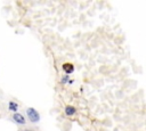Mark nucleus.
I'll list each match as a JSON object with an SVG mask.
<instances>
[{
  "instance_id": "obj_3",
  "label": "nucleus",
  "mask_w": 146,
  "mask_h": 131,
  "mask_svg": "<svg viewBox=\"0 0 146 131\" xmlns=\"http://www.w3.org/2000/svg\"><path fill=\"white\" fill-rule=\"evenodd\" d=\"M63 69L65 71L66 74H71V73L74 71V66H73V64H71V63H65V64L63 65Z\"/></svg>"
},
{
  "instance_id": "obj_6",
  "label": "nucleus",
  "mask_w": 146,
  "mask_h": 131,
  "mask_svg": "<svg viewBox=\"0 0 146 131\" xmlns=\"http://www.w3.org/2000/svg\"><path fill=\"white\" fill-rule=\"evenodd\" d=\"M24 131H33V130H27V129H25Z\"/></svg>"
},
{
  "instance_id": "obj_4",
  "label": "nucleus",
  "mask_w": 146,
  "mask_h": 131,
  "mask_svg": "<svg viewBox=\"0 0 146 131\" xmlns=\"http://www.w3.org/2000/svg\"><path fill=\"white\" fill-rule=\"evenodd\" d=\"M75 112H76V109H75L73 106H66V107H65V113H66V115H73V114H75Z\"/></svg>"
},
{
  "instance_id": "obj_2",
  "label": "nucleus",
  "mask_w": 146,
  "mask_h": 131,
  "mask_svg": "<svg viewBox=\"0 0 146 131\" xmlns=\"http://www.w3.org/2000/svg\"><path fill=\"white\" fill-rule=\"evenodd\" d=\"M13 118H14V121L16 122V123H18V124H25V118H24V116L22 115V114H19V113H15L14 115H13Z\"/></svg>"
},
{
  "instance_id": "obj_5",
  "label": "nucleus",
  "mask_w": 146,
  "mask_h": 131,
  "mask_svg": "<svg viewBox=\"0 0 146 131\" xmlns=\"http://www.w3.org/2000/svg\"><path fill=\"white\" fill-rule=\"evenodd\" d=\"M8 108H9L10 110L16 112V110H17V108H18V105H17L16 103H14V101H10V103H9V105H8Z\"/></svg>"
},
{
  "instance_id": "obj_1",
  "label": "nucleus",
  "mask_w": 146,
  "mask_h": 131,
  "mask_svg": "<svg viewBox=\"0 0 146 131\" xmlns=\"http://www.w3.org/2000/svg\"><path fill=\"white\" fill-rule=\"evenodd\" d=\"M26 114H27V117H29V120H30L31 122H38L39 118H40L38 112H36L34 108H32V107H29V108L26 109Z\"/></svg>"
}]
</instances>
